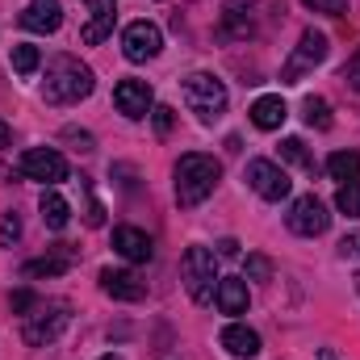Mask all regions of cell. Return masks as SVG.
Instances as JSON below:
<instances>
[{
  "mask_svg": "<svg viewBox=\"0 0 360 360\" xmlns=\"http://www.w3.org/2000/svg\"><path fill=\"white\" fill-rule=\"evenodd\" d=\"M92 89H96L92 68H84L80 59H72V55H55V59L46 63V84H42L46 105H76V101L92 96Z\"/></svg>",
  "mask_w": 360,
  "mask_h": 360,
  "instance_id": "cell-1",
  "label": "cell"
},
{
  "mask_svg": "<svg viewBox=\"0 0 360 360\" xmlns=\"http://www.w3.org/2000/svg\"><path fill=\"white\" fill-rule=\"evenodd\" d=\"M222 180V164L214 155H201V151H188L176 160V201L180 205H201L214 184Z\"/></svg>",
  "mask_w": 360,
  "mask_h": 360,
  "instance_id": "cell-2",
  "label": "cell"
},
{
  "mask_svg": "<svg viewBox=\"0 0 360 360\" xmlns=\"http://www.w3.org/2000/svg\"><path fill=\"white\" fill-rule=\"evenodd\" d=\"M184 105L197 113V122H205V126H214L218 117H222V109H226V84L218 80V76H210V72H193V76H184Z\"/></svg>",
  "mask_w": 360,
  "mask_h": 360,
  "instance_id": "cell-3",
  "label": "cell"
},
{
  "mask_svg": "<svg viewBox=\"0 0 360 360\" xmlns=\"http://www.w3.org/2000/svg\"><path fill=\"white\" fill-rule=\"evenodd\" d=\"M72 323V306L68 302H38L34 314H25V327H21V340L30 348H46L55 344Z\"/></svg>",
  "mask_w": 360,
  "mask_h": 360,
  "instance_id": "cell-4",
  "label": "cell"
},
{
  "mask_svg": "<svg viewBox=\"0 0 360 360\" xmlns=\"http://www.w3.org/2000/svg\"><path fill=\"white\" fill-rule=\"evenodd\" d=\"M180 276H184V289H188V297L197 306H210L214 293H218V281H222L218 276V264H214V252H205V248H188L184 252Z\"/></svg>",
  "mask_w": 360,
  "mask_h": 360,
  "instance_id": "cell-5",
  "label": "cell"
},
{
  "mask_svg": "<svg viewBox=\"0 0 360 360\" xmlns=\"http://www.w3.org/2000/svg\"><path fill=\"white\" fill-rule=\"evenodd\" d=\"M327 38L319 34V30H306L302 38H297V46H293V55L285 59V72H281V84H297L310 68H319L323 59H327Z\"/></svg>",
  "mask_w": 360,
  "mask_h": 360,
  "instance_id": "cell-6",
  "label": "cell"
},
{
  "mask_svg": "<svg viewBox=\"0 0 360 360\" xmlns=\"http://www.w3.org/2000/svg\"><path fill=\"white\" fill-rule=\"evenodd\" d=\"M17 172H21L25 180L59 184V180H68V160H63L55 147H30V151L17 160Z\"/></svg>",
  "mask_w": 360,
  "mask_h": 360,
  "instance_id": "cell-7",
  "label": "cell"
},
{
  "mask_svg": "<svg viewBox=\"0 0 360 360\" xmlns=\"http://www.w3.org/2000/svg\"><path fill=\"white\" fill-rule=\"evenodd\" d=\"M160 51H164V34H160L155 21H134V25H126V34H122V55H126L130 63H147V59H155Z\"/></svg>",
  "mask_w": 360,
  "mask_h": 360,
  "instance_id": "cell-8",
  "label": "cell"
},
{
  "mask_svg": "<svg viewBox=\"0 0 360 360\" xmlns=\"http://www.w3.org/2000/svg\"><path fill=\"white\" fill-rule=\"evenodd\" d=\"M285 222H289V231H293V235H306V239H314V235H323V231L331 226V214H327V205H323V201L310 193V197H297V201L289 205Z\"/></svg>",
  "mask_w": 360,
  "mask_h": 360,
  "instance_id": "cell-9",
  "label": "cell"
},
{
  "mask_svg": "<svg viewBox=\"0 0 360 360\" xmlns=\"http://www.w3.org/2000/svg\"><path fill=\"white\" fill-rule=\"evenodd\" d=\"M248 184H252L264 201H281V197H289V188H293V180L285 176V168H276L272 160H252V164H248Z\"/></svg>",
  "mask_w": 360,
  "mask_h": 360,
  "instance_id": "cell-10",
  "label": "cell"
},
{
  "mask_svg": "<svg viewBox=\"0 0 360 360\" xmlns=\"http://www.w3.org/2000/svg\"><path fill=\"white\" fill-rule=\"evenodd\" d=\"M151 101H155V96H151V84H147V80H117V89H113V105H117L126 117H134V122L151 113Z\"/></svg>",
  "mask_w": 360,
  "mask_h": 360,
  "instance_id": "cell-11",
  "label": "cell"
},
{
  "mask_svg": "<svg viewBox=\"0 0 360 360\" xmlns=\"http://www.w3.org/2000/svg\"><path fill=\"white\" fill-rule=\"evenodd\" d=\"M21 25L30 34H55L63 25V4L59 0H30L21 13Z\"/></svg>",
  "mask_w": 360,
  "mask_h": 360,
  "instance_id": "cell-12",
  "label": "cell"
},
{
  "mask_svg": "<svg viewBox=\"0 0 360 360\" xmlns=\"http://www.w3.org/2000/svg\"><path fill=\"white\" fill-rule=\"evenodd\" d=\"M89 4V21H84V30H80V38L96 46V42H105L109 34H113V21H117V8H113V0H84Z\"/></svg>",
  "mask_w": 360,
  "mask_h": 360,
  "instance_id": "cell-13",
  "label": "cell"
},
{
  "mask_svg": "<svg viewBox=\"0 0 360 360\" xmlns=\"http://www.w3.org/2000/svg\"><path fill=\"white\" fill-rule=\"evenodd\" d=\"M101 289H105L109 297H117V302H143V297H147V285L126 269H105L101 272Z\"/></svg>",
  "mask_w": 360,
  "mask_h": 360,
  "instance_id": "cell-14",
  "label": "cell"
},
{
  "mask_svg": "<svg viewBox=\"0 0 360 360\" xmlns=\"http://www.w3.org/2000/svg\"><path fill=\"white\" fill-rule=\"evenodd\" d=\"M113 252H117V256H126L130 264H147V260L155 256L151 239H147L139 226H117V231H113Z\"/></svg>",
  "mask_w": 360,
  "mask_h": 360,
  "instance_id": "cell-15",
  "label": "cell"
},
{
  "mask_svg": "<svg viewBox=\"0 0 360 360\" xmlns=\"http://www.w3.org/2000/svg\"><path fill=\"white\" fill-rule=\"evenodd\" d=\"M256 0H226V8H222V34L226 38H248V34H256Z\"/></svg>",
  "mask_w": 360,
  "mask_h": 360,
  "instance_id": "cell-16",
  "label": "cell"
},
{
  "mask_svg": "<svg viewBox=\"0 0 360 360\" xmlns=\"http://www.w3.org/2000/svg\"><path fill=\"white\" fill-rule=\"evenodd\" d=\"M222 348L231 352V356H239V360H252V356H260V335L248 327V323H226L222 327Z\"/></svg>",
  "mask_w": 360,
  "mask_h": 360,
  "instance_id": "cell-17",
  "label": "cell"
},
{
  "mask_svg": "<svg viewBox=\"0 0 360 360\" xmlns=\"http://www.w3.org/2000/svg\"><path fill=\"white\" fill-rule=\"evenodd\" d=\"M214 297H218L222 314H243L248 310V285H243V276H222Z\"/></svg>",
  "mask_w": 360,
  "mask_h": 360,
  "instance_id": "cell-18",
  "label": "cell"
},
{
  "mask_svg": "<svg viewBox=\"0 0 360 360\" xmlns=\"http://www.w3.org/2000/svg\"><path fill=\"white\" fill-rule=\"evenodd\" d=\"M285 117H289V109H285L281 96H260V101L252 105V122H256L260 130H281Z\"/></svg>",
  "mask_w": 360,
  "mask_h": 360,
  "instance_id": "cell-19",
  "label": "cell"
},
{
  "mask_svg": "<svg viewBox=\"0 0 360 360\" xmlns=\"http://www.w3.org/2000/svg\"><path fill=\"white\" fill-rule=\"evenodd\" d=\"M68 264H72V248L68 243H59L51 256H42V260H30L25 264V276H59V272H68Z\"/></svg>",
  "mask_w": 360,
  "mask_h": 360,
  "instance_id": "cell-20",
  "label": "cell"
},
{
  "mask_svg": "<svg viewBox=\"0 0 360 360\" xmlns=\"http://www.w3.org/2000/svg\"><path fill=\"white\" fill-rule=\"evenodd\" d=\"M38 210H42V222H46L51 231H63V226H68V218H72V205H68L55 188H46V193H42Z\"/></svg>",
  "mask_w": 360,
  "mask_h": 360,
  "instance_id": "cell-21",
  "label": "cell"
},
{
  "mask_svg": "<svg viewBox=\"0 0 360 360\" xmlns=\"http://www.w3.org/2000/svg\"><path fill=\"white\" fill-rule=\"evenodd\" d=\"M327 172L340 180V184H356L360 180V155L356 151H335V155L327 160Z\"/></svg>",
  "mask_w": 360,
  "mask_h": 360,
  "instance_id": "cell-22",
  "label": "cell"
},
{
  "mask_svg": "<svg viewBox=\"0 0 360 360\" xmlns=\"http://www.w3.org/2000/svg\"><path fill=\"white\" fill-rule=\"evenodd\" d=\"M38 63H42L38 46H30V42H17V46H13V72H17V76H34Z\"/></svg>",
  "mask_w": 360,
  "mask_h": 360,
  "instance_id": "cell-23",
  "label": "cell"
},
{
  "mask_svg": "<svg viewBox=\"0 0 360 360\" xmlns=\"http://www.w3.org/2000/svg\"><path fill=\"white\" fill-rule=\"evenodd\" d=\"M302 113H306V126H314V130H327L331 126V105L323 96H306Z\"/></svg>",
  "mask_w": 360,
  "mask_h": 360,
  "instance_id": "cell-24",
  "label": "cell"
},
{
  "mask_svg": "<svg viewBox=\"0 0 360 360\" xmlns=\"http://www.w3.org/2000/svg\"><path fill=\"white\" fill-rule=\"evenodd\" d=\"M281 160H289V164H297V168L314 172V160H310V151H306V143H302V139H285V143H281Z\"/></svg>",
  "mask_w": 360,
  "mask_h": 360,
  "instance_id": "cell-25",
  "label": "cell"
},
{
  "mask_svg": "<svg viewBox=\"0 0 360 360\" xmlns=\"http://www.w3.org/2000/svg\"><path fill=\"white\" fill-rule=\"evenodd\" d=\"M335 210L348 214V218H360V180L356 184H340V193H335Z\"/></svg>",
  "mask_w": 360,
  "mask_h": 360,
  "instance_id": "cell-26",
  "label": "cell"
},
{
  "mask_svg": "<svg viewBox=\"0 0 360 360\" xmlns=\"http://www.w3.org/2000/svg\"><path fill=\"white\" fill-rule=\"evenodd\" d=\"M21 239V218L17 214H4L0 218V248H13Z\"/></svg>",
  "mask_w": 360,
  "mask_h": 360,
  "instance_id": "cell-27",
  "label": "cell"
},
{
  "mask_svg": "<svg viewBox=\"0 0 360 360\" xmlns=\"http://www.w3.org/2000/svg\"><path fill=\"white\" fill-rule=\"evenodd\" d=\"M306 8L327 13V17H344V13H348V0H306Z\"/></svg>",
  "mask_w": 360,
  "mask_h": 360,
  "instance_id": "cell-28",
  "label": "cell"
},
{
  "mask_svg": "<svg viewBox=\"0 0 360 360\" xmlns=\"http://www.w3.org/2000/svg\"><path fill=\"white\" fill-rule=\"evenodd\" d=\"M248 276H252V281H269L272 276V260L269 256H248Z\"/></svg>",
  "mask_w": 360,
  "mask_h": 360,
  "instance_id": "cell-29",
  "label": "cell"
},
{
  "mask_svg": "<svg viewBox=\"0 0 360 360\" xmlns=\"http://www.w3.org/2000/svg\"><path fill=\"white\" fill-rule=\"evenodd\" d=\"M151 117H155V130H160V134H168V130H172V122H176L172 105H155V109H151Z\"/></svg>",
  "mask_w": 360,
  "mask_h": 360,
  "instance_id": "cell-30",
  "label": "cell"
},
{
  "mask_svg": "<svg viewBox=\"0 0 360 360\" xmlns=\"http://www.w3.org/2000/svg\"><path fill=\"white\" fill-rule=\"evenodd\" d=\"M8 306H13V314H25V310H34V306H38V297H34L30 289H17V293L8 297Z\"/></svg>",
  "mask_w": 360,
  "mask_h": 360,
  "instance_id": "cell-31",
  "label": "cell"
},
{
  "mask_svg": "<svg viewBox=\"0 0 360 360\" xmlns=\"http://www.w3.org/2000/svg\"><path fill=\"white\" fill-rule=\"evenodd\" d=\"M63 139H68V143H76L80 151H92V134H89V130H76V126H68V130H63Z\"/></svg>",
  "mask_w": 360,
  "mask_h": 360,
  "instance_id": "cell-32",
  "label": "cell"
},
{
  "mask_svg": "<svg viewBox=\"0 0 360 360\" xmlns=\"http://www.w3.org/2000/svg\"><path fill=\"white\" fill-rule=\"evenodd\" d=\"M344 80H348V84L360 92V51L352 55V59H348V68H344Z\"/></svg>",
  "mask_w": 360,
  "mask_h": 360,
  "instance_id": "cell-33",
  "label": "cell"
},
{
  "mask_svg": "<svg viewBox=\"0 0 360 360\" xmlns=\"http://www.w3.org/2000/svg\"><path fill=\"white\" fill-rule=\"evenodd\" d=\"M348 256H360V231H352V235H344V243H340Z\"/></svg>",
  "mask_w": 360,
  "mask_h": 360,
  "instance_id": "cell-34",
  "label": "cell"
},
{
  "mask_svg": "<svg viewBox=\"0 0 360 360\" xmlns=\"http://www.w3.org/2000/svg\"><path fill=\"white\" fill-rule=\"evenodd\" d=\"M218 256H239V243H235V239H222V243H218Z\"/></svg>",
  "mask_w": 360,
  "mask_h": 360,
  "instance_id": "cell-35",
  "label": "cell"
},
{
  "mask_svg": "<svg viewBox=\"0 0 360 360\" xmlns=\"http://www.w3.org/2000/svg\"><path fill=\"white\" fill-rule=\"evenodd\" d=\"M101 222H105V210H101V205H92V210H89V226H101Z\"/></svg>",
  "mask_w": 360,
  "mask_h": 360,
  "instance_id": "cell-36",
  "label": "cell"
},
{
  "mask_svg": "<svg viewBox=\"0 0 360 360\" xmlns=\"http://www.w3.org/2000/svg\"><path fill=\"white\" fill-rule=\"evenodd\" d=\"M8 139H13V134H8V126H4V122H0V151H4V147H8Z\"/></svg>",
  "mask_w": 360,
  "mask_h": 360,
  "instance_id": "cell-37",
  "label": "cell"
},
{
  "mask_svg": "<svg viewBox=\"0 0 360 360\" xmlns=\"http://www.w3.org/2000/svg\"><path fill=\"white\" fill-rule=\"evenodd\" d=\"M319 360H340V356H335L331 348H323V352H319Z\"/></svg>",
  "mask_w": 360,
  "mask_h": 360,
  "instance_id": "cell-38",
  "label": "cell"
},
{
  "mask_svg": "<svg viewBox=\"0 0 360 360\" xmlns=\"http://www.w3.org/2000/svg\"><path fill=\"white\" fill-rule=\"evenodd\" d=\"M101 360H122V356H117V352H105V356H101Z\"/></svg>",
  "mask_w": 360,
  "mask_h": 360,
  "instance_id": "cell-39",
  "label": "cell"
},
{
  "mask_svg": "<svg viewBox=\"0 0 360 360\" xmlns=\"http://www.w3.org/2000/svg\"><path fill=\"white\" fill-rule=\"evenodd\" d=\"M352 285H356V293H360V272H356V276H352Z\"/></svg>",
  "mask_w": 360,
  "mask_h": 360,
  "instance_id": "cell-40",
  "label": "cell"
}]
</instances>
